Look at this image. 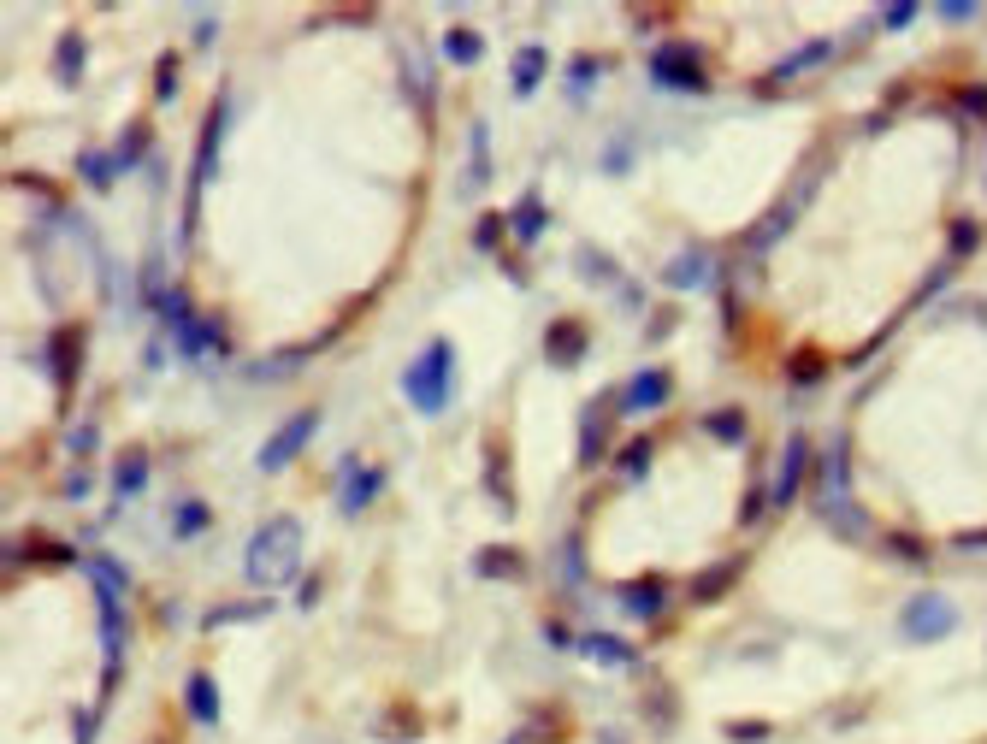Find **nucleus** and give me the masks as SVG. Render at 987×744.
I'll return each instance as SVG.
<instances>
[{"instance_id":"obj_2","label":"nucleus","mask_w":987,"mask_h":744,"mask_svg":"<svg viewBox=\"0 0 987 744\" xmlns=\"http://www.w3.org/2000/svg\"><path fill=\"white\" fill-rule=\"evenodd\" d=\"M402 390H408L426 414H438V408H444V396H450V343H432L414 367L402 372Z\"/></svg>"},{"instance_id":"obj_10","label":"nucleus","mask_w":987,"mask_h":744,"mask_svg":"<svg viewBox=\"0 0 987 744\" xmlns=\"http://www.w3.org/2000/svg\"><path fill=\"white\" fill-rule=\"evenodd\" d=\"M544 349H550V361H562L568 349H586V331H580V319H556V325H550V343H544Z\"/></svg>"},{"instance_id":"obj_21","label":"nucleus","mask_w":987,"mask_h":744,"mask_svg":"<svg viewBox=\"0 0 987 744\" xmlns=\"http://www.w3.org/2000/svg\"><path fill=\"white\" fill-rule=\"evenodd\" d=\"M497 237H503V225H497V213H485V225L473 231V243H479V248H497Z\"/></svg>"},{"instance_id":"obj_23","label":"nucleus","mask_w":987,"mask_h":744,"mask_svg":"<svg viewBox=\"0 0 987 744\" xmlns=\"http://www.w3.org/2000/svg\"><path fill=\"white\" fill-rule=\"evenodd\" d=\"M710 432L716 437H739L745 426H739V414H710Z\"/></svg>"},{"instance_id":"obj_7","label":"nucleus","mask_w":987,"mask_h":744,"mask_svg":"<svg viewBox=\"0 0 987 744\" xmlns=\"http://www.w3.org/2000/svg\"><path fill=\"white\" fill-rule=\"evenodd\" d=\"M804 455H810V443H804V437H792V443H787V461H781V479H775V491H769V502H775V508H781V502H787V496L798 491Z\"/></svg>"},{"instance_id":"obj_4","label":"nucleus","mask_w":987,"mask_h":744,"mask_svg":"<svg viewBox=\"0 0 987 744\" xmlns=\"http://www.w3.org/2000/svg\"><path fill=\"white\" fill-rule=\"evenodd\" d=\"M314 426H320V414H302V420H290L284 432L272 437V443L261 449V467H266V473H278V467H284V461H290V455H296L308 437H314Z\"/></svg>"},{"instance_id":"obj_15","label":"nucleus","mask_w":987,"mask_h":744,"mask_svg":"<svg viewBox=\"0 0 987 744\" xmlns=\"http://www.w3.org/2000/svg\"><path fill=\"white\" fill-rule=\"evenodd\" d=\"M172 532H178V538H190V532H207V508H201V502H178V520H172Z\"/></svg>"},{"instance_id":"obj_11","label":"nucleus","mask_w":987,"mask_h":744,"mask_svg":"<svg viewBox=\"0 0 987 744\" xmlns=\"http://www.w3.org/2000/svg\"><path fill=\"white\" fill-rule=\"evenodd\" d=\"M190 715H196V721H219V697H213V680H207V674L190 680Z\"/></svg>"},{"instance_id":"obj_22","label":"nucleus","mask_w":987,"mask_h":744,"mask_svg":"<svg viewBox=\"0 0 987 744\" xmlns=\"http://www.w3.org/2000/svg\"><path fill=\"white\" fill-rule=\"evenodd\" d=\"M243 615H261V603H237V609H219V615H207V626H225V620H243Z\"/></svg>"},{"instance_id":"obj_1","label":"nucleus","mask_w":987,"mask_h":744,"mask_svg":"<svg viewBox=\"0 0 987 744\" xmlns=\"http://www.w3.org/2000/svg\"><path fill=\"white\" fill-rule=\"evenodd\" d=\"M296 550H302L296 520H266L261 532H255V544H249V556H243L249 585H284L296 573Z\"/></svg>"},{"instance_id":"obj_9","label":"nucleus","mask_w":987,"mask_h":744,"mask_svg":"<svg viewBox=\"0 0 987 744\" xmlns=\"http://www.w3.org/2000/svg\"><path fill=\"white\" fill-rule=\"evenodd\" d=\"M574 650H586V656L609 662V668H627V662H633V644H621V638H603V632H592V638H574Z\"/></svg>"},{"instance_id":"obj_8","label":"nucleus","mask_w":987,"mask_h":744,"mask_svg":"<svg viewBox=\"0 0 987 744\" xmlns=\"http://www.w3.org/2000/svg\"><path fill=\"white\" fill-rule=\"evenodd\" d=\"M343 473H349V491H343V502H349V508H367V502H373V491L385 485V467H355V461H349Z\"/></svg>"},{"instance_id":"obj_24","label":"nucleus","mask_w":987,"mask_h":744,"mask_svg":"<svg viewBox=\"0 0 987 744\" xmlns=\"http://www.w3.org/2000/svg\"><path fill=\"white\" fill-rule=\"evenodd\" d=\"M592 71H597V60H574V89H586V83H592Z\"/></svg>"},{"instance_id":"obj_14","label":"nucleus","mask_w":987,"mask_h":744,"mask_svg":"<svg viewBox=\"0 0 987 744\" xmlns=\"http://www.w3.org/2000/svg\"><path fill=\"white\" fill-rule=\"evenodd\" d=\"M479 573H485V579H521V561L509 556V550H485V556H479Z\"/></svg>"},{"instance_id":"obj_12","label":"nucleus","mask_w":987,"mask_h":744,"mask_svg":"<svg viewBox=\"0 0 987 744\" xmlns=\"http://www.w3.org/2000/svg\"><path fill=\"white\" fill-rule=\"evenodd\" d=\"M444 54H450L456 65H473L479 54H485V42H479V36H467V30H450V36H444Z\"/></svg>"},{"instance_id":"obj_19","label":"nucleus","mask_w":987,"mask_h":744,"mask_svg":"<svg viewBox=\"0 0 987 744\" xmlns=\"http://www.w3.org/2000/svg\"><path fill=\"white\" fill-rule=\"evenodd\" d=\"M95 579H101L107 591H125V567H119V561H95Z\"/></svg>"},{"instance_id":"obj_16","label":"nucleus","mask_w":987,"mask_h":744,"mask_svg":"<svg viewBox=\"0 0 987 744\" xmlns=\"http://www.w3.org/2000/svg\"><path fill=\"white\" fill-rule=\"evenodd\" d=\"M538 77H544V54H538V48H527V54H521V60H515V89H521V95H527V89H532V83H538Z\"/></svg>"},{"instance_id":"obj_20","label":"nucleus","mask_w":987,"mask_h":744,"mask_svg":"<svg viewBox=\"0 0 987 744\" xmlns=\"http://www.w3.org/2000/svg\"><path fill=\"white\" fill-rule=\"evenodd\" d=\"M580 449H586V461H597V449H603V420H586V437H580Z\"/></svg>"},{"instance_id":"obj_13","label":"nucleus","mask_w":987,"mask_h":744,"mask_svg":"<svg viewBox=\"0 0 987 744\" xmlns=\"http://www.w3.org/2000/svg\"><path fill=\"white\" fill-rule=\"evenodd\" d=\"M662 603H668V597H662L657 585H633V591L621 597V609H633V615H662Z\"/></svg>"},{"instance_id":"obj_18","label":"nucleus","mask_w":987,"mask_h":744,"mask_svg":"<svg viewBox=\"0 0 987 744\" xmlns=\"http://www.w3.org/2000/svg\"><path fill=\"white\" fill-rule=\"evenodd\" d=\"M142 479H148V461H142V455H131V461L119 467V496H131Z\"/></svg>"},{"instance_id":"obj_3","label":"nucleus","mask_w":987,"mask_h":744,"mask_svg":"<svg viewBox=\"0 0 987 744\" xmlns=\"http://www.w3.org/2000/svg\"><path fill=\"white\" fill-rule=\"evenodd\" d=\"M668 390H674V378H668L662 367H645L639 378H627L621 408H627V414H651V408H662V402H668Z\"/></svg>"},{"instance_id":"obj_5","label":"nucleus","mask_w":987,"mask_h":744,"mask_svg":"<svg viewBox=\"0 0 987 744\" xmlns=\"http://www.w3.org/2000/svg\"><path fill=\"white\" fill-rule=\"evenodd\" d=\"M657 83H680V89H704V71H698V60H692V48H662L657 54Z\"/></svg>"},{"instance_id":"obj_6","label":"nucleus","mask_w":987,"mask_h":744,"mask_svg":"<svg viewBox=\"0 0 987 744\" xmlns=\"http://www.w3.org/2000/svg\"><path fill=\"white\" fill-rule=\"evenodd\" d=\"M946 626H952V609H946L940 597H922L917 609L905 615V632H911V638H934V632H946Z\"/></svg>"},{"instance_id":"obj_17","label":"nucleus","mask_w":987,"mask_h":744,"mask_svg":"<svg viewBox=\"0 0 987 744\" xmlns=\"http://www.w3.org/2000/svg\"><path fill=\"white\" fill-rule=\"evenodd\" d=\"M515 231H521V237H538V231H544V207H538L532 195L515 207Z\"/></svg>"}]
</instances>
